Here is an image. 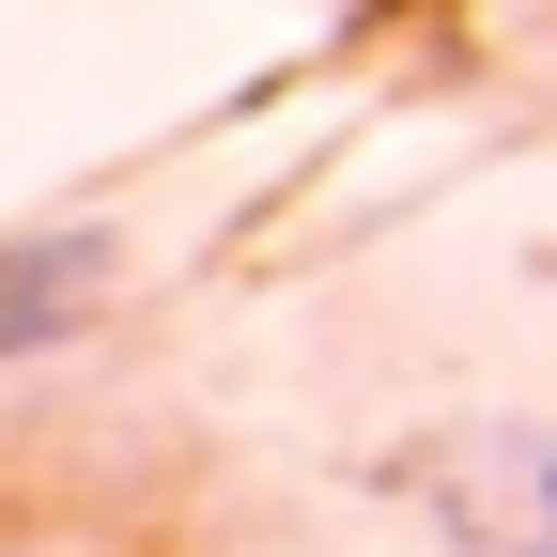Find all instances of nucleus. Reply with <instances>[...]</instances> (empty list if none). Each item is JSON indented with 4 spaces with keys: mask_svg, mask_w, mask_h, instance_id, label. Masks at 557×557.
<instances>
[{
    "mask_svg": "<svg viewBox=\"0 0 557 557\" xmlns=\"http://www.w3.org/2000/svg\"><path fill=\"white\" fill-rule=\"evenodd\" d=\"M109 310V233H0V357H47Z\"/></svg>",
    "mask_w": 557,
    "mask_h": 557,
    "instance_id": "nucleus-1",
    "label": "nucleus"
},
{
    "mask_svg": "<svg viewBox=\"0 0 557 557\" xmlns=\"http://www.w3.org/2000/svg\"><path fill=\"white\" fill-rule=\"evenodd\" d=\"M542 557H557V449H542Z\"/></svg>",
    "mask_w": 557,
    "mask_h": 557,
    "instance_id": "nucleus-2",
    "label": "nucleus"
}]
</instances>
